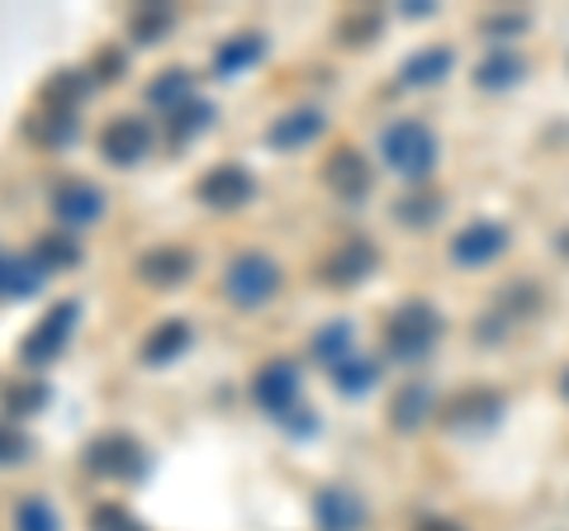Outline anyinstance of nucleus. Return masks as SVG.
Wrapping results in <instances>:
<instances>
[{
  "label": "nucleus",
  "mask_w": 569,
  "mask_h": 531,
  "mask_svg": "<svg viewBox=\"0 0 569 531\" xmlns=\"http://www.w3.org/2000/svg\"><path fill=\"white\" fill-rule=\"evenodd\" d=\"M441 332H447L441 313L427 304V299H408V304L389 313L385 351H389V361H399V365H422L441 347Z\"/></svg>",
  "instance_id": "obj_1"
},
{
  "label": "nucleus",
  "mask_w": 569,
  "mask_h": 531,
  "mask_svg": "<svg viewBox=\"0 0 569 531\" xmlns=\"http://www.w3.org/2000/svg\"><path fill=\"white\" fill-rule=\"evenodd\" d=\"M380 157H385V167L403 176V181H427V176L437 171L441 162V143H437V133L427 129L422 119H389L385 129H380Z\"/></svg>",
  "instance_id": "obj_2"
},
{
  "label": "nucleus",
  "mask_w": 569,
  "mask_h": 531,
  "mask_svg": "<svg viewBox=\"0 0 569 531\" xmlns=\"http://www.w3.org/2000/svg\"><path fill=\"white\" fill-rule=\"evenodd\" d=\"M280 285H284V271H280V261L266 252H238L223 266V299L242 313L266 309L280 294Z\"/></svg>",
  "instance_id": "obj_3"
},
{
  "label": "nucleus",
  "mask_w": 569,
  "mask_h": 531,
  "mask_svg": "<svg viewBox=\"0 0 569 531\" xmlns=\"http://www.w3.org/2000/svg\"><path fill=\"white\" fill-rule=\"evenodd\" d=\"M77 323H81V299H58L39 323H33L24 338H20V361L24 365H33V370H43V365H52L67 351V342H71V332H77Z\"/></svg>",
  "instance_id": "obj_4"
},
{
  "label": "nucleus",
  "mask_w": 569,
  "mask_h": 531,
  "mask_svg": "<svg viewBox=\"0 0 569 531\" xmlns=\"http://www.w3.org/2000/svg\"><path fill=\"white\" fill-rule=\"evenodd\" d=\"M81 465L96 474V480H138L148 470V451L133 432H100L86 441Z\"/></svg>",
  "instance_id": "obj_5"
},
{
  "label": "nucleus",
  "mask_w": 569,
  "mask_h": 531,
  "mask_svg": "<svg viewBox=\"0 0 569 531\" xmlns=\"http://www.w3.org/2000/svg\"><path fill=\"white\" fill-rule=\"evenodd\" d=\"M512 247V228L498 223V219H475L466 223L460 233H451L447 242V257L460 266V271H485V266H493L498 257H503Z\"/></svg>",
  "instance_id": "obj_6"
},
{
  "label": "nucleus",
  "mask_w": 569,
  "mask_h": 531,
  "mask_svg": "<svg viewBox=\"0 0 569 531\" xmlns=\"http://www.w3.org/2000/svg\"><path fill=\"white\" fill-rule=\"evenodd\" d=\"M503 418V394L489 384H470V389H456L451 399L437 403V422L447 432H475V428H493Z\"/></svg>",
  "instance_id": "obj_7"
},
{
  "label": "nucleus",
  "mask_w": 569,
  "mask_h": 531,
  "mask_svg": "<svg viewBox=\"0 0 569 531\" xmlns=\"http://www.w3.org/2000/svg\"><path fill=\"white\" fill-rule=\"evenodd\" d=\"M376 266H380V247L356 233L347 242H337L332 252L318 261V280H323L328 290H351V285H361V280L376 275Z\"/></svg>",
  "instance_id": "obj_8"
},
{
  "label": "nucleus",
  "mask_w": 569,
  "mask_h": 531,
  "mask_svg": "<svg viewBox=\"0 0 569 531\" xmlns=\"http://www.w3.org/2000/svg\"><path fill=\"white\" fill-rule=\"evenodd\" d=\"M96 148L110 167H138L142 157L152 152V123L142 114H114V119L100 123Z\"/></svg>",
  "instance_id": "obj_9"
},
{
  "label": "nucleus",
  "mask_w": 569,
  "mask_h": 531,
  "mask_svg": "<svg viewBox=\"0 0 569 531\" xmlns=\"http://www.w3.org/2000/svg\"><path fill=\"white\" fill-rule=\"evenodd\" d=\"M252 403L257 409H266L271 418H290L295 403H299V365L284 361V357H271L266 365H257L252 375Z\"/></svg>",
  "instance_id": "obj_10"
},
{
  "label": "nucleus",
  "mask_w": 569,
  "mask_h": 531,
  "mask_svg": "<svg viewBox=\"0 0 569 531\" xmlns=\"http://www.w3.org/2000/svg\"><path fill=\"white\" fill-rule=\"evenodd\" d=\"M252 194H257V176L238 162L209 167L200 181H194V200L204 209H242V204H252Z\"/></svg>",
  "instance_id": "obj_11"
},
{
  "label": "nucleus",
  "mask_w": 569,
  "mask_h": 531,
  "mask_svg": "<svg viewBox=\"0 0 569 531\" xmlns=\"http://www.w3.org/2000/svg\"><path fill=\"white\" fill-rule=\"evenodd\" d=\"M323 186L337 194V200H366L370 186H376V167H370V157L361 148H332L328 162H323Z\"/></svg>",
  "instance_id": "obj_12"
},
{
  "label": "nucleus",
  "mask_w": 569,
  "mask_h": 531,
  "mask_svg": "<svg viewBox=\"0 0 569 531\" xmlns=\"http://www.w3.org/2000/svg\"><path fill=\"white\" fill-rule=\"evenodd\" d=\"M48 204H52V219H58L62 228H91L104 219V190L91 186V181H58L48 194Z\"/></svg>",
  "instance_id": "obj_13"
},
{
  "label": "nucleus",
  "mask_w": 569,
  "mask_h": 531,
  "mask_svg": "<svg viewBox=\"0 0 569 531\" xmlns=\"http://www.w3.org/2000/svg\"><path fill=\"white\" fill-rule=\"evenodd\" d=\"M133 271H138V280L148 290H181L186 280L194 275V257L186 252V247H176V242H157L133 261Z\"/></svg>",
  "instance_id": "obj_14"
},
{
  "label": "nucleus",
  "mask_w": 569,
  "mask_h": 531,
  "mask_svg": "<svg viewBox=\"0 0 569 531\" xmlns=\"http://www.w3.org/2000/svg\"><path fill=\"white\" fill-rule=\"evenodd\" d=\"M451 67H456V48L451 43H427V48L408 52V58L399 62V86H408V91H427V86L447 81Z\"/></svg>",
  "instance_id": "obj_15"
},
{
  "label": "nucleus",
  "mask_w": 569,
  "mask_h": 531,
  "mask_svg": "<svg viewBox=\"0 0 569 531\" xmlns=\"http://www.w3.org/2000/svg\"><path fill=\"white\" fill-rule=\"evenodd\" d=\"M437 418V389L427 380H408L399 384V394L389 399V428L395 432H418Z\"/></svg>",
  "instance_id": "obj_16"
},
{
  "label": "nucleus",
  "mask_w": 569,
  "mask_h": 531,
  "mask_svg": "<svg viewBox=\"0 0 569 531\" xmlns=\"http://www.w3.org/2000/svg\"><path fill=\"white\" fill-rule=\"evenodd\" d=\"M313 522H318V531H361L370 522V512L351 489H318Z\"/></svg>",
  "instance_id": "obj_17"
},
{
  "label": "nucleus",
  "mask_w": 569,
  "mask_h": 531,
  "mask_svg": "<svg viewBox=\"0 0 569 531\" xmlns=\"http://www.w3.org/2000/svg\"><path fill=\"white\" fill-rule=\"evenodd\" d=\"M323 129H328V114L323 110H290V114H280L271 129H266V148H276V152L309 148Z\"/></svg>",
  "instance_id": "obj_18"
},
{
  "label": "nucleus",
  "mask_w": 569,
  "mask_h": 531,
  "mask_svg": "<svg viewBox=\"0 0 569 531\" xmlns=\"http://www.w3.org/2000/svg\"><path fill=\"white\" fill-rule=\"evenodd\" d=\"M522 77H527V58L522 52H512V48H489L485 58L475 62V86L479 91H489V96L522 86Z\"/></svg>",
  "instance_id": "obj_19"
},
{
  "label": "nucleus",
  "mask_w": 569,
  "mask_h": 531,
  "mask_svg": "<svg viewBox=\"0 0 569 531\" xmlns=\"http://www.w3.org/2000/svg\"><path fill=\"white\" fill-rule=\"evenodd\" d=\"M186 347H190V323H186V318H167V323H157L148 338H142L138 361L142 365H167V361L181 357Z\"/></svg>",
  "instance_id": "obj_20"
},
{
  "label": "nucleus",
  "mask_w": 569,
  "mask_h": 531,
  "mask_svg": "<svg viewBox=\"0 0 569 531\" xmlns=\"http://www.w3.org/2000/svg\"><path fill=\"white\" fill-rule=\"evenodd\" d=\"M309 351H313V361H323L328 370L347 365L356 357V328L347 323V318H332V323H323L309 338Z\"/></svg>",
  "instance_id": "obj_21"
},
{
  "label": "nucleus",
  "mask_w": 569,
  "mask_h": 531,
  "mask_svg": "<svg viewBox=\"0 0 569 531\" xmlns=\"http://www.w3.org/2000/svg\"><path fill=\"white\" fill-rule=\"evenodd\" d=\"M29 257H33V266H39L43 275L71 271V266H81V242H77V233H39L33 247H29Z\"/></svg>",
  "instance_id": "obj_22"
},
{
  "label": "nucleus",
  "mask_w": 569,
  "mask_h": 531,
  "mask_svg": "<svg viewBox=\"0 0 569 531\" xmlns=\"http://www.w3.org/2000/svg\"><path fill=\"white\" fill-rule=\"evenodd\" d=\"M43 285V271L33 266V257L0 252V299H29Z\"/></svg>",
  "instance_id": "obj_23"
},
{
  "label": "nucleus",
  "mask_w": 569,
  "mask_h": 531,
  "mask_svg": "<svg viewBox=\"0 0 569 531\" xmlns=\"http://www.w3.org/2000/svg\"><path fill=\"white\" fill-rule=\"evenodd\" d=\"M10 531H62V518L48 503V493H24L10 508Z\"/></svg>",
  "instance_id": "obj_24"
},
{
  "label": "nucleus",
  "mask_w": 569,
  "mask_h": 531,
  "mask_svg": "<svg viewBox=\"0 0 569 531\" xmlns=\"http://www.w3.org/2000/svg\"><path fill=\"white\" fill-rule=\"evenodd\" d=\"M261 52H266L261 33H233V39H228L219 52H213V72H219V77H238L242 67L261 62Z\"/></svg>",
  "instance_id": "obj_25"
},
{
  "label": "nucleus",
  "mask_w": 569,
  "mask_h": 531,
  "mask_svg": "<svg viewBox=\"0 0 569 531\" xmlns=\"http://www.w3.org/2000/svg\"><path fill=\"white\" fill-rule=\"evenodd\" d=\"M332 384H337V394H342V399L370 394V389L380 384V361H376V357H361V351H356L347 365H337V370H332Z\"/></svg>",
  "instance_id": "obj_26"
},
{
  "label": "nucleus",
  "mask_w": 569,
  "mask_h": 531,
  "mask_svg": "<svg viewBox=\"0 0 569 531\" xmlns=\"http://www.w3.org/2000/svg\"><path fill=\"white\" fill-rule=\"evenodd\" d=\"M190 91H194V81L186 67H167V72H157L152 86H148V100L157 104V110H181V104H190Z\"/></svg>",
  "instance_id": "obj_27"
},
{
  "label": "nucleus",
  "mask_w": 569,
  "mask_h": 531,
  "mask_svg": "<svg viewBox=\"0 0 569 531\" xmlns=\"http://www.w3.org/2000/svg\"><path fill=\"white\" fill-rule=\"evenodd\" d=\"M86 91H91V81H86V72H52L48 86H43V104L58 114H77V104L86 100Z\"/></svg>",
  "instance_id": "obj_28"
},
{
  "label": "nucleus",
  "mask_w": 569,
  "mask_h": 531,
  "mask_svg": "<svg viewBox=\"0 0 569 531\" xmlns=\"http://www.w3.org/2000/svg\"><path fill=\"white\" fill-rule=\"evenodd\" d=\"M24 138H33V143H43V148H67L71 138H77V114H58V110L29 114L24 119Z\"/></svg>",
  "instance_id": "obj_29"
},
{
  "label": "nucleus",
  "mask_w": 569,
  "mask_h": 531,
  "mask_svg": "<svg viewBox=\"0 0 569 531\" xmlns=\"http://www.w3.org/2000/svg\"><path fill=\"white\" fill-rule=\"evenodd\" d=\"M48 403V384L43 380H24V384H6L0 389V409H6V418H33Z\"/></svg>",
  "instance_id": "obj_30"
},
{
  "label": "nucleus",
  "mask_w": 569,
  "mask_h": 531,
  "mask_svg": "<svg viewBox=\"0 0 569 531\" xmlns=\"http://www.w3.org/2000/svg\"><path fill=\"white\" fill-rule=\"evenodd\" d=\"M213 114H219V110H213L209 100H190V104H181V110L167 119V138H171V143H190L194 133H204V129H209Z\"/></svg>",
  "instance_id": "obj_31"
},
{
  "label": "nucleus",
  "mask_w": 569,
  "mask_h": 531,
  "mask_svg": "<svg viewBox=\"0 0 569 531\" xmlns=\"http://www.w3.org/2000/svg\"><path fill=\"white\" fill-rule=\"evenodd\" d=\"M441 209H447V200H441L437 190H413V194H403V200L395 204V219L408 223V228H427V223L441 219Z\"/></svg>",
  "instance_id": "obj_32"
},
{
  "label": "nucleus",
  "mask_w": 569,
  "mask_h": 531,
  "mask_svg": "<svg viewBox=\"0 0 569 531\" xmlns=\"http://www.w3.org/2000/svg\"><path fill=\"white\" fill-rule=\"evenodd\" d=\"M171 10L167 6H138L133 10V20H129V33H133V43L142 48H152V43H162L167 33H171Z\"/></svg>",
  "instance_id": "obj_33"
},
{
  "label": "nucleus",
  "mask_w": 569,
  "mask_h": 531,
  "mask_svg": "<svg viewBox=\"0 0 569 531\" xmlns=\"http://www.w3.org/2000/svg\"><path fill=\"white\" fill-rule=\"evenodd\" d=\"M380 29H385V14L380 10H351L347 20L337 24V39H342L347 48H366V43L380 39Z\"/></svg>",
  "instance_id": "obj_34"
},
{
  "label": "nucleus",
  "mask_w": 569,
  "mask_h": 531,
  "mask_svg": "<svg viewBox=\"0 0 569 531\" xmlns=\"http://www.w3.org/2000/svg\"><path fill=\"white\" fill-rule=\"evenodd\" d=\"M29 437L20 428H10V422H0V470H14V465H29Z\"/></svg>",
  "instance_id": "obj_35"
},
{
  "label": "nucleus",
  "mask_w": 569,
  "mask_h": 531,
  "mask_svg": "<svg viewBox=\"0 0 569 531\" xmlns=\"http://www.w3.org/2000/svg\"><path fill=\"white\" fill-rule=\"evenodd\" d=\"M86 527H91V531H142V527L133 522V512L119 508V503H96L91 518H86Z\"/></svg>",
  "instance_id": "obj_36"
},
{
  "label": "nucleus",
  "mask_w": 569,
  "mask_h": 531,
  "mask_svg": "<svg viewBox=\"0 0 569 531\" xmlns=\"http://www.w3.org/2000/svg\"><path fill=\"white\" fill-rule=\"evenodd\" d=\"M493 39V48H508L512 43V33H522L527 29V14H489L485 24H479Z\"/></svg>",
  "instance_id": "obj_37"
},
{
  "label": "nucleus",
  "mask_w": 569,
  "mask_h": 531,
  "mask_svg": "<svg viewBox=\"0 0 569 531\" xmlns=\"http://www.w3.org/2000/svg\"><path fill=\"white\" fill-rule=\"evenodd\" d=\"M119 72H123V58H119V52H100V62L91 67L96 81H119Z\"/></svg>",
  "instance_id": "obj_38"
},
{
  "label": "nucleus",
  "mask_w": 569,
  "mask_h": 531,
  "mask_svg": "<svg viewBox=\"0 0 569 531\" xmlns=\"http://www.w3.org/2000/svg\"><path fill=\"white\" fill-rule=\"evenodd\" d=\"M413 531H466V527H456L447 518H422V522H413Z\"/></svg>",
  "instance_id": "obj_39"
},
{
  "label": "nucleus",
  "mask_w": 569,
  "mask_h": 531,
  "mask_svg": "<svg viewBox=\"0 0 569 531\" xmlns=\"http://www.w3.org/2000/svg\"><path fill=\"white\" fill-rule=\"evenodd\" d=\"M403 14H413V20H427V14H432V6H427V0H413V6H408Z\"/></svg>",
  "instance_id": "obj_40"
},
{
  "label": "nucleus",
  "mask_w": 569,
  "mask_h": 531,
  "mask_svg": "<svg viewBox=\"0 0 569 531\" xmlns=\"http://www.w3.org/2000/svg\"><path fill=\"white\" fill-rule=\"evenodd\" d=\"M556 252L569 257V228H565V233H556Z\"/></svg>",
  "instance_id": "obj_41"
},
{
  "label": "nucleus",
  "mask_w": 569,
  "mask_h": 531,
  "mask_svg": "<svg viewBox=\"0 0 569 531\" xmlns=\"http://www.w3.org/2000/svg\"><path fill=\"white\" fill-rule=\"evenodd\" d=\"M560 394L569 399V370H565V375H560Z\"/></svg>",
  "instance_id": "obj_42"
}]
</instances>
